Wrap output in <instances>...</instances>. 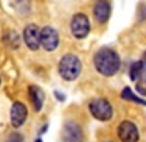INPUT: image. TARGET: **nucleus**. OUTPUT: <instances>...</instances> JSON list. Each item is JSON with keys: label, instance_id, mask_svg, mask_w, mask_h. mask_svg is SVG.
I'll return each mask as SVG.
<instances>
[{"label": "nucleus", "instance_id": "nucleus-2", "mask_svg": "<svg viewBox=\"0 0 146 142\" xmlns=\"http://www.w3.org/2000/svg\"><path fill=\"white\" fill-rule=\"evenodd\" d=\"M82 70V63L75 54H66L58 63V73L66 81H75Z\"/></svg>", "mask_w": 146, "mask_h": 142}, {"label": "nucleus", "instance_id": "nucleus-14", "mask_svg": "<svg viewBox=\"0 0 146 142\" xmlns=\"http://www.w3.org/2000/svg\"><path fill=\"white\" fill-rule=\"evenodd\" d=\"M6 142H23V136L21 133H18V132H13L12 135L7 136Z\"/></svg>", "mask_w": 146, "mask_h": 142}, {"label": "nucleus", "instance_id": "nucleus-15", "mask_svg": "<svg viewBox=\"0 0 146 142\" xmlns=\"http://www.w3.org/2000/svg\"><path fill=\"white\" fill-rule=\"evenodd\" d=\"M142 62H143V65H146V51H145V54H143V60H142Z\"/></svg>", "mask_w": 146, "mask_h": 142}, {"label": "nucleus", "instance_id": "nucleus-11", "mask_svg": "<svg viewBox=\"0 0 146 142\" xmlns=\"http://www.w3.org/2000/svg\"><path fill=\"white\" fill-rule=\"evenodd\" d=\"M28 92H29V100L34 105L35 111H40L42 109V104H44V92H42V89L40 87H36V85H31Z\"/></svg>", "mask_w": 146, "mask_h": 142}, {"label": "nucleus", "instance_id": "nucleus-6", "mask_svg": "<svg viewBox=\"0 0 146 142\" xmlns=\"http://www.w3.org/2000/svg\"><path fill=\"white\" fill-rule=\"evenodd\" d=\"M23 41L29 47V50L35 51L41 45V31H38V27L35 23H29L23 29Z\"/></svg>", "mask_w": 146, "mask_h": 142}, {"label": "nucleus", "instance_id": "nucleus-8", "mask_svg": "<svg viewBox=\"0 0 146 142\" xmlns=\"http://www.w3.org/2000/svg\"><path fill=\"white\" fill-rule=\"evenodd\" d=\"M41 45L47 51L56 50L58 45V34L53 27H44L41 29Z\"/></svg>", "mask_w": 146, "mask_h": 142}, {"label": "nucleus", "instance_id": "nucleus-16", "mask_svg": "<svg viewBox=\"0 0 146 142\" xmlns=\"http://www.w3.org/2000/svg\"><path fill=\"white\" fill-rule=\"evenodd\" d=\"M35 142H42V139H40V138H38V139H35Z\"/></svg>", "mask_w": 146, "mask_h": 142}, {"label": "nucleus", "instance_id": "nucleus-3", "mask_svg": "<svg viewBox=\"0 0 146 142\" xmlns=\"http://www.w3.org/2000/svg\"><path fill=\"white\" fill-rule=\"evenodd\" d=\"M89 111L91 114L95 117L96 120H101V122H107L113 117V107L107 100L104 98H96L92 100L89 103Z\"/></svg>", "mask_w": 146, "mask_h": 142}, {"label": "nucleus", "instance_id": "nucleus-4", "mask_svg": "<svg viewBox=\"0 0 146 142\" xmlns=\"http://www.w3.org/2000/svg\"><path fill=\"white\" fill-rule=\"evenodd\" d=\"M70 29H72V34L75 35V38L82 40V38L86 37L89 34V29H91V23H89V19L86 18V15L76 13L72 18Z\"/></svg>", "mask_w": 146, "mask_h": 142}, {"label": "nucleus", "instance_id": "nucleus-17", "mask_svg": "<svg viewBox=\"0 0 146 142\" xmlns=\"http://www.w3.org/2000/svg\"><path fill=\"white\" fill-rule=\"evenodd\" d=\"M105 142H111V141H105Z\"/></svg>", "mask_w": 146, "mask_h": 142}, {"label": "nucleus", "instance_id": "nucleus-5", "mask_svg": "<svg viewBox=\"0 0 146 142\" xmlns=\"http://www.w3.org/2000/svg\"><path fill=\"white\" fill-rule=\"evenodd\" d=\"M117 133L121 142H137L139 141V131H137L136 125L129 120H124L120 123Z\"/></svg>", "mask_w": 146, "mask_h": 142}, {"label": "nucleus", "instance_id": "nucleus-7", "mask_svg": "<svg viewBox=\"0 0 146 142\" xmlns=\"http://www.w3.org/2000/svg\"><path fill=\"white\" fill-rule=\"evenodd\" d=\"M28 117V110L25 107V104L21 101H15L13 105L10 109V123L13 127H21L25 123Z\"/></svg>", "mask_w": 146, "mask_h": 142}, {"label": "nucleus", "instance_id": "nucleus-12", "mask_svg": "<svg viewBox=\"0 0 146 142\" xmlns=\"http://www.w3.org/2000/svg\"><path fill=\"white\" fill-rule=\"evenodd\" d=\"M121 97H123L124 100L135 101V103H137V104H143V105H146V101H145L143 98H139V97L136 95V94H133L130 88H124V89H123V92H121Z\"/></svg>", "mask_w": 146, "mask_h": 142}, {"label": "nucleus", "instance_id": "nucleus-9", "mask_svg": "<svg viewBox=\"0 0 146 142\" xmlns=\"http://www.w3.org/2000/svg\"><path fill=\"white\" fill-rule=\"evenodd\" d=\"M63 139L64 142H82L83 133L80 126L75 122H67L63 129Z\"/></svg>", "mask_w": 146, "mask_h": 142}, {"label": "nucleus", "instance_id": "nucleus-10", "mask_svg": "<svg viewBox=\"0 0 146 142\" xmlns=\"http://www.w3.org/2000/svg\"><path fill=\"white\" fill-rule=\"evenodd\" d=\"M110 12H111V7H110L108 0H96L95 6H94V16L95 19L104 23L108 21L110 18Z\"/></svg>", "mask_w": 146, "mask_h": 142}, {"label": "nucleus", "instance_id": "nucleus-1", "mask_svg": "<svg viewBox=\"0 0 146 142\" xmlns=\"http://www.w3.org/2000/svg\"><path fill=\"white\" fill-rule=\"evenodd\" d=\"M96 70L104 76H113L120 69V56L113 49H101L94 57Z\"/></svg>", "mask_w": 146, "mask_h": 142}, {"label": "nucleus", "instance_id": "nucleus-13", "mask_svg": "<svg viewBox=\"0 0 146 142\" xmlns=\"http://www.w3.org/2000/svg\"><path fill=\"white\" fill-rule=\"evenodd\" d=\"M143 67H145L143 62H135L131 65V67H130V78H131V81H136L139 78V75L143 72Z\"/></svg>", "mask_w": 146, "mask_h": 142}]
</instances>
